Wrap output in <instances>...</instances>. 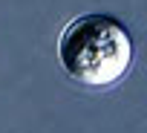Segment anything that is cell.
I'll return each mask as SVG.
<instances>
[{"label":"cell","instance_id":"6da1fadb","mask_svg":"<svg viewBox=\"0 0 147 133\" xmlns=\"http://www.w3.org/2000/svg\"><path fill=\"white\" fill-rule=\"evenodd\" d=\"M55 52L69 81L87 90H104L118 84L130 73L136 43L130 29L118 18L104 12H87L63 26Z\"/></svg>","mask_w":147,"mask_h":133}]
</instances>
